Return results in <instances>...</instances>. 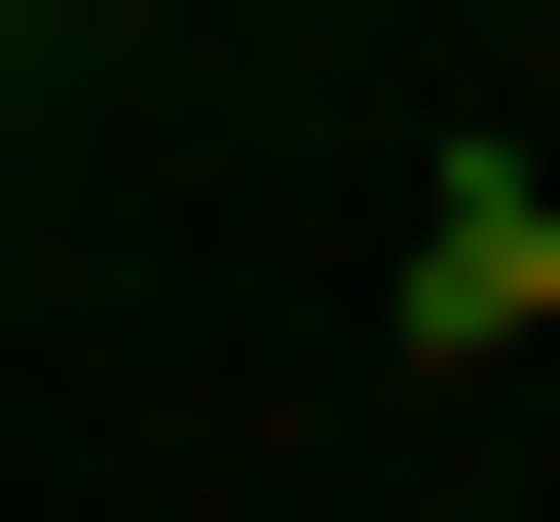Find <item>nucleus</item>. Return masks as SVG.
<instances>
[{"label":"nucleus","mask_w":560,"mask_h":522,"mask_svg":"<svg viewBox=\"0 0 560 522\" xmlns=\"http://www.w3.org/2000/svg\"><path fill=\"white\" fill-rule=\"evenodd\" d=\"M411 336H448V373H486V336H560V187H523V150H448V187H411Z\"/></svg>","instance_id":"nucleus-1"}]
</instances>
